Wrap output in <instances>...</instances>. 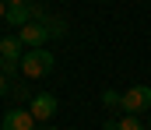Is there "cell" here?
<instances>
[{
  "mask_svg": "<svg viewBox=\"0 0 151 130\" xmlns=\"http://www.w3.org/2000/svg\"><path fill=\"white\" fill-rule=\"evenodd\" d=\"M46 18H49V14H46V7H42V4L11 0V4H7V18H4V21H7L11 28H18V32H21L25 25H32V21H46Z\"/></svg>",
  "mask_w": 151,
  "mask_h": 130,
  "instance_id": "6da1fadb",
  "label": "cell"
},
{
  "mask_svg": "<svg viewBox=\"0 0 151 130\" xmlns=\"http://www.w3.org/2000/svg\"><path fill=\"white\" fill-rule=\"evenodd\" d=\"M119 113H127V116L151 113V85H134V88H127L123 98H119Z\"/></svg>",
  "mask_w": 151,
  "mask_h": 130,
  "instance_id": "7a4b0ae2",
  "label": "cell"
},
{
  "mask_svg": "<svg viewBox=\"0 0 151 130\" xmlns=\"http://www.w3.org/2000/svg\"><path fill=\"white\" fill-rule=\"evenodd\" d=\"M53 67H56V56L49 49H28L21 56V74L25 78H46Z\"/></svg>",
  "mask_w": 151,
  "mask_h": 130,
  "instance_id": "3957f363",
  "label": "cell"
},
{
  "mask_svg": "<svg viewBox=\"0 0 151 130\" xmlns=\"http://www.w3.org/2000/svg\"><path fill=\"white\" fill-rule=\"evenodd\" d=\"M56 106H60V102H56V95H53V91H39L35 98H32V106H28V113L35 116V123L46 127V123L56 116Z\"/></svg>",
  "mask_w": 151,
  "mask_h": 130,
  "instance_id": "277c9868",
  "label": "cell"
},
{
  "mask_svg": "<svg viewBox=\"0 0 151 130\" xmlns=\"http://www.w3.org/2000/svg\"><path fill=\"white\" fill-rule=\"evenodd\" d=\"M18 39H21V46H28V49H46V42H49L53 35H49L46 21H32V25H25V28L18 32Z\"/></svg>",
  "mask_w": 151,
  "mask_h": 130,
  "instance_id": "5b68a950",
  "label": "cell"
},
{
  "mask_svg": "<svg viewBox=\"0 0 151 130\" xmlns=\"http://www.w3.org/2000/svg\"><path fill=\"white\" fill-rule=\"evenodd\" d=\"M0 130H35V116L28 113V109H11V113H4V120H0Z\"/></svg>",
  "mask_w": 151,
  "mask_h": 130,
  "instance_id": "8992f818",
  "label": "cell"
},
{
  "mask_svg": "<svg viewBox=\"0 0 151 130\" xmlns=\"http://www.w3.org/2000/svg\"><path fill=\"white\" fill-rule=\"evenodd\" d=\"M116 130H148V123L141 116H123V120H116Z\"/></svg>",
  "mask_w": 151,
  "mask_h": 130,
  "instance_id": "52a82bcc",
  "label": "cell"
},
{
  "mask_svg": "<svg viewBox=\"0 0 151 130\" xmlns=\"http://www.w3.org/2000/svg\"><path fill=\"white\" fill-rule=\"evenodd\" d=\"M46 28H49V35H53V39L67 35V21H60V18H46Z\"/></svg>",
  "mask_w": 151,
  "mask_h": 130,
  "instance_id": "ba28073f",
  "label": "cell"
},
{
  "mask_svg": "<svg viewBox=\"0 0 151 130\" xmlns=\"http://www.w3.org/2000/svg\"><path fill=\"white\" fill-rule=\"evenodd\" d=\"M119 98H123L119 91H102V106L106 109H119Z\"/></svg>",
  "mask_w": 151,
  "mask_h": 130,
  "instance_id": "9c48e42d",
  "label": "cell"
},
{
  "mask_svg": "<svg viewBox=\"0 0 151 130\" xmlns=\"http://www.w3.org/2000/svg\"><path fill=\"white\" fill-rule=\"evenodd\" d=\"M7 91H11V78H7V74H0V95H7Z\"/></svg>",
  "mask_w": 151,
  "mask_h": 130,
  "instance_id": "30bf717a",
  "label": "cell"
},
{
  "mask_svg": "<svg viewBox=\"0 0 151 130\" xmlns=\"http://www.w3.org/2000/svg\"><path fill=\"white\" fill-rule=\"evenodd\" d=\"M0 18H7V4L4 0H0Z\"/></svg>",
  "mask_w": 151,
  "mask_h": 130,
  "instance_id": "8fae6325",
  "label": "cell"
},
{
  "mask_svg": "<svg viewBox=\"0 0 151 130\" xmlns=\"http://www.w3.org/2000/svg\"><path fill=\"white\" fill-rule=\"evenodd\" d=\"M148 130H151V113H148Z\"/></svg>",
  "mask_w": 151,
  "mask_h": 130,
  "instance_id": "7c38bea8",
  "label": "cell"
},
{
  "mask_svg": "<svg viewBox=\"0 0 151 130\" xmlns=\"http://www.w3.org/2000/svg\"><path fill=\"white\" fill-rule=\"evenodd\" d=\"M42 130H56V127H42Z\"/></svg>",
  "mask_w": 151,
  "mask_h": 130,
  "instance_id": "4fadbf2b",
  "label": "cell"
},
{
  "mask_svg": "<svg viewBox=\"0 0 151 130\" xmlns=\"http://www.w3.org/2000/svg\"><path fill=\"white\" fill-rule=\"evenodd\" d=\"M0 63H4V60H0Z\"/></svg>",
  "mask_w": 151,
  "mask_h": 130,
  "instance_id": "5bb4252c",
  "label": "cell"
}]
</instances>
